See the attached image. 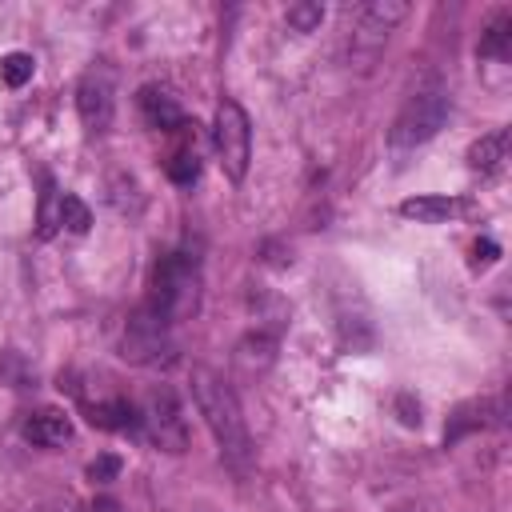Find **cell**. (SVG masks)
<instances>
[{"instance_id":"obj_1","label":"cell","mask_w":512,"mask_h":512,"mask_svg":"<svg viewBox=\"0 0 512 512\" xmlns=\"http://www.w3.org/2000/svg\"><path fill=\"white\" fill-rule=\"evenodd\" d=\"M192 400L220 448V456L236 468V472H248L252 468V436H248V424H244V412H240V400L236 392L228 388L224 376L208 372V368H196L192 372Z\"/></svg>"},{"instance_id":"obj_2","label":"cell","mask_w":512,"mask_h":512,"mask_svg":"<svg viewBox=\"0 0 512 512\" xmlns=\"http://www.w3.org/2000/svg\"><path fill=\"white\" fill-rule=\"evenodd\" d=\"M196 308H200V260L192 252L160 256L152 268L144 312H152L156 320H164L172 328V324L196 316Z\"/></svg>"},{"instance_id":"obj_3","label":"cell","mask_w":512,"mask_h":512,"mask_svg":"<svg viewBox=\"0 0 512 512\" xmlns=\"http://www.w3.org/2000/svg\"><path fill=\"white\" fill-rule=\"evenodd\" d=\"M448 120V92L444 88H420L408 96V104L400 108V116L392 120V148H416L424 140H432Z\"/></svg>"},{"instance_id":"obj_4","label":"cell","mask_w":512,"mask_h":512,"mask_svg":"<svg viewBox=\"0 0 512 512\" xmlns=\"http://www.w3.org/2000/svg\"><path fill=\"white\" fill-rule=\"evenodd\" d=\"M212 140H216L224 176L232 184H240L248 176V160H252V128H248V116H244V108L236 100H220Z\"/></svg>"},{"instance_id":"obj_5","label":"cell","mask_w":512,"mask_h":512,"mask_svg":"<svg viewBox=\"0 0 512 512\" xmlns=\"http://www.w3.org/2000/svg\"><path fill=\"white\" fill-rule=\"evenodd\" d=\"M140 428L148 432V440L164 452H184L188 448V424H184V408L176 400L172 388H152L140 404Z\"/></svg>"},{"instance_id":"obj_6","label":"cell","mask_w":512,"mask_h":512,"mask_svg":"<svg viewBox=\"0 0 512 512\" xmlns=\"http://www.w3.org/2000/svg\"><path fill=\"white\" fill-rule=\"evenodd\" d=\"M404 16H408V4H400V0H372V4H364L356 12V24H352V60L360 68H368L380 56L392 24H400Z\"/></svg>"},{"instance_id":"obj_7","label":"cell","mask_w":512,"mask_h":512,"mask_svg":"<svg viewBox=\"0 0 512 512\" xmlns=\"http://www.w3.org/2000/svg\"><path fill=\"white\" fill-rule=\"evenodd\" d=\"M76 112L84 120L88 132H108L112 116H116V80L108 64H96L80 76L76 84Z\"/></svg>"},{"instance_id":"obj_8","label":"cell","mask_w":512,"mask_h":512,"mask_svg":"<svg viewBox=\"0 0 512 512\" xmlns=\"http://www.w3.org/2000/svg\"><path fill=\"white\" fill-rule=\"evenodd\" d=\"M172 328L164 320H156L152 312H132L128 328H124V360L132 364H164L172 360Z\"/></svg>"},{"instance_id":"obj_9","label":"cell","mask_w":512,"mask_h":512,"mask_svg":"<svg viewBox=\"0 0 512 512\" xmlns=\"http://www.w3.org/2000/svg\"><path fill=\"white\" fill-rule=\"evenodd\" d=\"M136 104H140V116H144L148 128H156V132H180L184 128V108H180V100L168 88L144 84Z\"/></svg>"},{"instance_id":"obj_10","label":"cell","mask_w":512,"mask_h":512,"mask_svg":"<svg viewBox=\"0 0 512 512\" xmlns=\"http://www.w3.org/2000/svg\"><path fill=\"white\" fill-rule=\"evenodd\" d=\"M504 420V408H500V400H492V396H480V400H464L452 416H448V428H444V440L448 444H456L460 436H468V432H480V428H496Z\"/></svg>"},{"instance_id":"obj_11","label":"cell","mask_w":512,"mask_h":512,"mask_svg":"<svg viewBox=\"0 0 512 512\" xmlns=\"http://www.w3.org/2000/svg\"><path fill=\"white\" fill-rule=\"evenodd\" d=\"M88 420L104 432H136L140 428V408H132L124 396H112V400L88 404Z\"/></svg>"},{"instance_id":"obj_12","label":"cell","mask_w":512,"mask_h":512,"mask_svg":"<svg viewBox=\"0 0 512 512\" xmlns=\"http://www.w3.org/2000/svg\"><path fill=\"white\" fill-rule=\"evenodd\" d=\"M24 436H28L32 444H40V448H56V444L72 440V424H68L64 412L40 408V412H32V416L24 420Z\"/></svg>"},{"instance_id":"obj_13","label":"cell","mask_w":512,"mask_h":512,"mask_svg":"<svg viewBox=\"0 0 512 512\" xmlns=\"http://www.w3.org/2000/svg\"><path fill=\"white\" fill-rule=\"evenodd\" d=\"M456 212H464V200H456V196H408V200H400V216L420 220V224H444Z\"/></svg>"},{"instance_id":"obj_14","label":"cell","mask_w":512,"mask_h":512,"mask_svg":"<svg viewBox=\"0 0 512 512\" xmlns=\"http://www.w3.org/2000/svg\"><path fill=\"white\" fill-rule=\"evenodd\" d=\"M508 48H512V16L508 12H500L488 28H484V36H480V56H488V60H504L508 56Z\"/></svg>"},{"instance_id":"obj_15","label":"cell","mask_w":512,"mask_h":512,"mask_svg":"<svg viewBox=\"0 0 512 512\" xmlns=\"http://www.w3.org/2000/svg\"><path fill=\"white\" fill-rule=\"evenodd\" d=\"M504 144H508V136L496 128V132H488V136H480L472 148H468V168H476V172H492L500 160H504Z\"/></svg>"},{"instance_id":"obj_16","label":"cell","mask_w":512,"mask_h":512,"mask_svg":"<svg viewBox=\"0 0 512 512\" xmlns=\"http://www.w3.org/2000/svg\"><path fill=\"white\" fill-rule=\"evenodd\" d=\"M32 72H36V60H32L28 52H8V56L0 60V80H4L8 88H24V84L32 80Z\"/></svg>"},{"instance_id":"obj_17","label":"cell","mask_w":512,"mask_h":512,"mask_svg":"<svg viewBox=\"0 0 512 512\" xmlns=\"http://www.w3.org/2000/svg\"><path fill=\"white\" fill-rule=\"evenodd\" d=\"M60 224L68 228V232H76V236H84L88 228H92V212H88V204L80 200V196H64L60 192Z\"/></svg>"},{"instance_id":"obj_18","label":"cell","mask_w":512,"mask_h":512,"mask_svg":"<svg viewBox=\"0 0 512 512\" xmlns=\"http://www.w3.org/2000/svg\"><path fill=\"white\" fill-rule=\"evenodd\" d=\"M196 176H200V156H196V148H180V152L168 160V180L180 184V188H188Z\"/></svg>"},{"instance_id":"obj_19","label":"cell","mask_w":512,"mask_h":512,"mask_svg":"<svg viewBox=\"0 0 512 512\" xmlns=\"http://www.w3.org/2000/svg\"><path fill=\"white\" fill-rule=\"evenodd\" d=\"M324 20V8L316 0H300V4H288V28L296 32H316Z\"/></svg>"},{"instance_id":"obj_20","label":"cell","mask_w":512,"mask_h":512,"mask_svg":"<svg viewBox=\"0 0 512 512\" xmlns=\"http://www.w3.org/2000/svg\"><path fill=\"white\" fill-rule=\"evenodd\" d=\"M60 228V192L52 184H44V196H40V240H48L52 232Z\"/></svg>"},{"instance_id":"obj_21","label":"cell","mask_w":512,"mask_h":512,"mask_svg":"<svg viewBox=\"0 0 512 512\" xmlns=\"http://www.w3.org/2000/svg\"><path fill=\"white\" fill-rule=\"evenodd\" d=\"M120 456L116 452H100L96 460H88V480H96V484H108V480H116L120 476Z\"/></svg>"},{"instance_id":"obj_22","label":"cell","mask_w":512,"mask_h":512,"mask_svg":"<svg viewBox=\"0 0 512 512\" xmlns=\"http://www.w3.org/2000/svg\"><path fill=\"white\" fill-rule=\"evenodd\" d=\"M472 252H476V264H492L500 248H496L492 240H476V248H472Z\"/></svg>"},{"instance_id":"obj_23","label":"cell","mask_w":512,"mask_h":512,"mask_svg":"<svg viewBox=\"0 0 512 512\" xmlns=\"http://www.w3.org/2000/svg\"><path fill=\"white\" fill-rule=\"evenodd\" d=\"M396 404H400V412H404V416H400L404 424H420V404L412 408V396H396Z\"/></svg>"},{"instance_id":"obj_24","label":"cell","mask_w":512,"mask_h":512,"mask_svg":"<svg viewBox=\"0 0 512 512\" xmlns=\"http://www.w3.org/2000/svg\"><path fill=\"white\" fill-rule=\"evenodd\" d=\"M88 512H124V508H120L112 496H100V500H92V508H88Z\"/></svg>"}]
</instances>
